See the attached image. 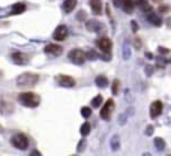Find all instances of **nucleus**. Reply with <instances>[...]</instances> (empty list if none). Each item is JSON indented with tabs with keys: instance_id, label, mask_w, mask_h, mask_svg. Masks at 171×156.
Instances as JSON below:
<instances>
[{
	"instance_id": "nucleus-1",
	"label": "nucleus",
	"mask_w": 171,
	"mask_h": 156,
	"mask_svg": "<svg viewBox=\"0 0 171 156\" xmlns=\"http://www.w3.org/2000/svg\"><path fill=\"white\" fill-rule=\"evenodd\" d=\"M18 101L23 104L24 107H29V108H35L39 105V102H41V99H39L38 95L32 93V92H24V93H20L18 95Z\"/></svg>"
},
{
	"instance_id": "nucleus-2",
	"label": "nucleus",
	"mask_w": 171,
	"mask_h": 156,
	"mask_svg": "<svg viewBox=\"0 0 171 156\" xmlns=\"http://www.w3.org/2000/svg\"><path fill=\"white\" fill-rule=\"evenodd\" d=\"M38 80H39V77L36 74L24 72L17 78V84H18V87H33V86H36Z\"/></svg>"
},
{
	"instance_id": "nucleus-3",
	"label": "nucleus",
	"mask_w": 171,
	"mask_h": 156,
	"mask_svg": "<svg viewBox=\"0 0 171 156\" xmlns=\"http://www.w3.org/2000/svg\"><path fill=\"white\" fill-rule=\"evenodd\" d=\"M11 143H12V146L20 149V150H26V149H27V146H29V140H27V137H26L24 134L14 135V137H12V140H11Z\"/></svg>"
},
{
	"instance_id": "nucleus-4",
	"label": "nucleus",
	"mask_w": 171,
	"mask_h": 156,
	"mask_svg": "<svg viewBox=\"0 0 171 156\" xmlns=\"http://www.w3.org/2000/svg\"><path fill=\"white\" fill-rule=\"evenodd\" d=\"M86 59H87L86 53L83 50H80V48H75V50L69 51V60L72 63H75V65H83Z\"/></svg>"
},
{
	"instance_id": "nucleus-5",
	"label": "nucleus",
	"mask_w": 171,
	"mask_h": 156,
	"mask_svg": "<svg viewBox=\"0 0 171 156\" xmlns=\"http://www.w3.org/2000/svg\"><path fill=\"white\" fill-rule=\"evenodd\" d=\"M113 110H114V101L113 99H108L107 102H105V105L102 107V110H101V117H102L104 120H110Z\"/></svg>"
},
{
	"instance_id": "nucleus-6",
	"label": "nucleus",
	"mask_w": 171,
	"mask_h": 156,
	"mask_svg": "<svg viewBox=\"0 0 171 156\" xmlns=\"http://www.w3.org/2000/svg\"><path fill=\"white\" fill-rule=\"evenodd\" d=\"M56 80H57V83L62 87H74L75 86V80L72 77H69V75H57Z\"/></svg>"
},
{
	"instance_id": "nucleus-7",
	"label": "nucleus",
	"mask_w": 171,
	"mask_h": 156,
	"mask_svg": "<svg viewBox=\"0 0 171 156\" xmlns=\"http://www.w3.org/2000/svg\"><path fill=\"white\" fill-rule=\"evenodd\" d=\"M44 51H45V54H48V56H53V57H56V56L62 54L63 48H62L60 45H57V44H48V45L44 48Z\"/></svg>"
},
{
	"instance_id": "nucleus-8",
	"label": "nucleus",
	"mask_w": 171,
	"mask_h": 156,
	"mask_svg": "<svg viewBox=\"0 0 171 156\" xmlns=\"http://www.w3.org/2000/svg\"><path fill=\"white\" fill-rule=\"evenodd\" d=\"M162 110H164L162 102L161 101H155L150 105V117H152V119H156L158 116L162 114Z\"/></svg>"
},
{
	"instance_id": "nucleus-9",
	"label": "nucleus",
	"mask_w": 171,
	"mask_h": 156,
	"mask_svg": "<svg viewBox=\"0 0 171 156\" xmlns=\"http://www.w3.org/2000/svg\"><path fill=\"white\" fill-rule=\"evenodd\" d=\"M66 36H68V29L65 27V26H59L54 30V33H53L54 41H63V39H66Z\"/></svg>"
},
{
	"instance_id": "nucleus-10",
	"label": "nucleus",
	"mask_w": 171,
	"mask_h": 156,
	"mask_svg": "<svg viewBox=\"0 0 171 156\" xmlns=\"http://www.w3.org/2000/svg\"><path fill=\"white\" fill-rule=\"evenodd\" d=\"M98 47L104 51V53H108V51L111 50V47H113V44H111V41L108 38H101V39H98Z\"/></svg>"
},
{
	"instance_id": "nucleus-11",
	"label": "nucleus",
	"mask_w": 171,
	"mask_h": 156,
	"mask_svg": "<svg viewBox=\"0 0 171 156\" xmlns=\"http://www.w3.org/2000/svg\"><path fill=\"white\" fill-rule=\"evenodd\" d=\"M11 59H12V62L17 63V65H26L29 62V57L26 54H23V53H12Z\"/></svg>"
},
{
	"instance_id": "nucleus-12",
	"label": "nucleus",
	"mask_w": 171,
	"mask_h": 156,
	"mask_svg": "<svg viewBox=\"0 0 171 156\" xmlns=\"http://www.w3.org/2000/svg\"><path fill=\"white\" fill-rule=\"evenodd\" d=\"M86 27L89 32H99L102 29V24L98 21V20H89L86 23Z\"/></svg>"
},
{
	"instance_id": "nucleus-13",
	"label": "nucleus",
	"mask_w": 171,
	"mask_h": 156,
	"mask_svg": "<svg viewBox=\"0 0 171 156\" xmlns=\"http://www.w3.org/2000/svg\"><path fill=\"white\" fill-rule=\"evenodd\" d=\"M90 8L95 15L102 14V0H90Z\"/></svg>"
},
{
	"instance_id": "nucleus-14",
	"label": "nucleus",
	"mask_w": 171,
	"mask_h": 156,
	"mask_svg": "<svg viewBox=\"0 0 171 156\" xmlns=\"http://www.w3.org/2000/svg\"><path fill=\"white\" fill-rule=\"evenodd\" d=\"M75 6H77V0H65V2H63V5H62L63 11L66 12V14H69V12H72Z\"/></svg>"
},
{
	"instance_id": "nucleus-15",
	"label": "nucleus",
	"mask_w": 171,
	"mask_h": 156,
	"mask_svg": "<svg viewBox=\"0 0 171 156\" xmlns=\"http://www.w3.org/2000/svg\"><path fill=\"white\" fill-rule=\"evenodd\" d=\"M26 6L24 3H15L14 6H12V9H11V15H20V14H23V12L26 11Z\"/></svg>"
},
{
	"instance_id": "nucleus-16",
	"label": "nucleus",
	"mask_w": 171,
	"mask_h": 156,
	"mask_svg": "<svg viewBox=\"0 0 171 156\" xmlns=\"http://www.w3.org/2000/svg\"><path fill=\"white\" fill-rule=\"evenodd\" d=\"M147 20L153 24V26H158V27H159V26H162V20L158 17L156 14H153V12H149V15H147Z\"/></svg>"
},
{
	"instance_id": "nucleus-17",
	"label": "nucleus",
	"mask_w": 171,
	"mask_h": 156,
	"mask_svg": "<svg viewBox=\"0 0 171 156\" xmlns=\"http://www.w3.org/2000/svg\"><path fill=\"white\" fill-rule=\"evenodd\" d=\"M134 6H135V3L132 2V0H125L123 2V11L126 12V14H132L134 12Z\"/></svg>"
},
{
	"instance_id": "nucleus-18",
	"label": "nucleus",
	"mask_w": 171,
	"mask_h": 156,
	"mask_svg": "<svg viewBox=\"0 0 171 156\" xmlns=\"http://www.w3.org/2000/svg\"><path fill=\"white\" fill-rule=\"evenodd\" d=\"M95 83H96V86H98V87H101V89H104V87H107V86H108V80H107V77H104V75L96 77Z\"/></svg>"
},
{
	"instance_id": "nucleus-19",
	"label": "nucleus",
	"mask_w": 171,
	"mask_h": 156,
	"mask_svg": "<svg viewBox=\"0 0 171 156\" xmlns=\"http://www.w3.org/2000/svg\"><path fill=\"white\" fill-rule=\"evenodd\" d=\"M137 5H138V6L141 8V11H144V12H150V9H152V6L146 2V0H138Z\"/></svg>"
},
{
	"instance_id": "nucleus-20",
	"label": "nucleus",
	"mask_w": 171,
	"mask_h": 156,
	"mask_svg": "<svg viewBox=\"0 0 171 156\" xmlns=\"http://www.w3.org/2000/svg\"><path fill=\"white\" fill-rule=\"evenodd\" d=\"M102 96L101 95H98L96 98H93V101H92V107H95V108H98V107H101L102 105Z\"/></svg>"
},
{
	"instance_id": "nucleus-21",
	"label": "nucleus",
	"mask_w": 171,
	"mask_h": 156,
	"mask_svg": "<svg viewBox=\"0 0 171 156\" xmlns=\"http://www.w3.org/2000/svg\"><path fill=\"white\" fill-rule=\"evenodd\" d=\"M155 146H156L158 150H164L165 149V141L162 138H156L155 140Z\"/></svg>"
},
{
	"instance_id": "nucleus-22",
	"label": "nucleus",
	"mask_w": 171,
	"mask_h": 156,
	"mask_svg": "<svg viewBox=\"0 0 171 156\" xmlns=\"http://www.w3.org/2000/svg\"><path fill=\"white\" fill-rule=\"evenodd\" d=\"M119 137H117V135H114L113 137V140H111V149L113 150H119V147H120V144H119Z\"/></svg>"
},
{
	"instance_id": "nucleus-23",
	"label": "nucleus",
	"mask_w": 171,
	"mask_h": 156,
	"mask_svg": "<svg viewBox=\"0 0 171 156\" xmlns=\"http://www.w3.org/2000/svg\"><path fill=\"white\" fill-rule=\"evenodd\" d=\"M80 132H81L83 137L89 135V134H90V123H84V125L81 126V129H80Z\"/></svg>"
},
{
	"instance_id": "nucleus-24",
	"label": "nucleus",
	"mask_w": 171,
	"mask_h": 156,
	"mask_svg": "<svg viewBox=\"0 0 171 156\" xmlns=\"http://www.w3.org/2000/svg\"><path fill=\"white\" fill-rule=\"evenodd\" d=\"M123 57L125 59H129L131 57V48H129V44L128 42L123 44Z\"/></svg>"
},
{
	"instance_id": "nucleus-25",
	"label": "nucleus",
	"mask_w": 171,
	"mask_h": 156,
	"mask_svg": "<svg viewBox=\"0 0 171 156\" xmlns=\"http://www.w3.org/2000/svg\"><path fill=\"white\" fill-rule=\"evenodd\" d=\"M81 114H83V117H86V119H87V117L92 116V108L90 107H83L81 108Z\"/></svg>"
},
{
	"instance_id": "nucleus-26",
	"label": "nucleus",
	"mask_w": 171,
	"mask_h": 156,
	"mask_svg": "<svg viewBox=\"0 0 171 156\" xmlns=\"http://www.w3.org/2000/svg\"><path fill=\"white\" fill-rule=\"evenodd\" d=\"M119 87H120V81L119 80H114L113 81V95L119 93Z\"/></svg>"
},
{
	"instance_id": "nucleus-27",
	"label": "nucleus",
	"mask_w": 171,
	"mask_h": 156,
	"mask_svg": "<svg viewBox=\"0 0 171 156\" xmlns=\"http://www.w3.org/2000/svg\"><path fill=\"white\" fill-rule=\"evenodd\" d=\"M158 11H159L161 14H168V12L171 11V8H170V5H161L159 8H158Z\"/></svg>"
},
{
	"instance_id": "nucleus-28",
	"label": "nucleus",
	"mask_w": 171,
	"mask_h": 156,
	"mask_svg": "<svg viewBox=\"0 0 171 156\" xmlns=\"http://www.w3.org/2000/svg\"><path fill=\"white\" fill-rule=\"evenodd\" d=\"M158 53L168 56V54H170V50H168V48H164V47H158Z\"/></svg>"
},
{
	"instance_id": "nucleus-29",
	"label": "nucleus",
	"mask_w": 171,
	"mask_h": 156,
	"mask_svg": "<svg viewBox=\"0 0 171 156\" xmlns=\"http://www.w3.org/2000/svg\"><path fill=\"white\" fill-rule=\"evenodd\" d=\"M134 47H135L137 50H140V48H141V39H140V38H135V41H134Z\"/></svg>"
},
{
	"instance_id": "nucleus-30",
	"label": "nucleus",
	"mask_w": 171,
	"mask_h": 156,
	"mask_svg": "<svg viewBox=\"0 0 171 156\" xmlns=\"http://www.w3.org/2000/svg\"><path fill=\"white\" fill-rule=\"evenodd\" d=\"M77 18L80 20V21H84V18H86V12L84 11H81V12H78V15H77Z\"/></svg>"
},
{
	"instance_id": "nucleus-31",
	"label": "nucleus",
	"mask_w": 171,
	"mask_h": 156,
	"mask_svg": "<svg viewBox=\"0 0 171 156\" xmlns=\"http://www.w3.org/2000/svg\"><path fill=\"white\" fill-rule=\"evenodd\" d=\"M123 2H125V0H113V3H114L117 8H122V6H123Z\"/></svg>"
},
{
	"instance_id": "nucleus-32",
	"label": "nucleus",
	"mask_w": 171,
	"mask_h": 156,
	"mask_svg": "<svg viewBox=\"0 0 171 156\" xmlns=\"http://www.w3.org/2000/svg\"><path fill=\"white\" fill-rule=\"evenodd\" d=\"M96 57H98V54L95 53V51H89V59L90 60H95Z\"/></svg>"
},
{
	"instance_id": "nucleus-33",
	"label": "nucleus",
	"mask_w": 171,
	"mask_h": 156,
	"mask_svg": "<svg viewBox=\"0 0 171 156\" xmlns=\"http://www.w3.org/2000/svg\"><path fill=\"white\" fill-rule=\"evenodd\" d=\"M83 147H84V140H81V141H80V144H78V147H77V152L80 153V152L83 150Z\"/></svg>"
},
{
	"instance_id": "nucleus-34",
	"label": "nucleus",
	"mask_w": 171,
	"mask_h": 156,
	"mask_svg": "<svg viewBox=\"0 0 171 156\" xmlns=\"http://www.w3.org/2000/svg\"><path fill=\"white\" fill-rule=\"evenodd\" d=\"M131 27H132L134 32H137V30H138V24H137L135 21H132V23H131Z\"/></svg>"
},
{
	"instance_id": "nucleus-35",
	"label": "nucleus",
	"mask_w": 171,
	"mask_h": 156,
	"mask_svg": "<svg viewBox=\"0 0 171 156\" xmlns=\"http://www.w3.org/2000/svg\"><path fill=\"white\" fill-rule=\"evenodd\" d=\"M153 134V126H147V131H146V135H152Z\"/></svg>"
},
{
	"instance_id": "nucleus-36",
	"label": "nucleus",
	"mask_w": 171,
	"mask_h": 156,
	"mask_svg": "<svg viewBox=\"0 0 171 156\" xmlns=\"http://www.w3.org/2000/svg\"><path fill=\"white\" fill-rule=\"evenodd\" d=\"M167 27H168V29H171V17L167 20Z\"/></svg>"
},
{
	"instance_id": "nucleus-37",
	"label": "nucleus",
	"mask_w": 171,
	"mask_h": 156,
	"mask_svg": "<svg viewBox=\"0 0 171 156\" xmlns=\"http://www.w3.org/2000/svg\"><path fill=\"white\" fill-rule=\"evenodd\" d=\"M102 59H104V60H110L111 56H105V54H102Z\"/></svg>"
},
{
	"instance_id": "nucleus-38",
	"label": "nucleus",
	"mask_w": 171,
	"mask_h": 156,
	"mask_svg": "<svg viewBox=\"0 0 171 156\" xmlns=\"http://www.w3.org/2000/svg\"><path fill=\"white\" fill-rule=\"evenodd\" d=\"M146 57H147V59H153V54H152V53H147Z\"/></svg>"
},
{
	"instance_id": "nucleus-39",
	"label": "nucleus",
	"mask_w": 171,
	"mask_h": 156,
	"mask_svg": "<svg viewBox=\"0 0 171 156\" xmlns=\"http://www.w3.org/2000/svg\"><path fill=\"white\" fill-rule=\"evenodd\" d=\"M146 68H147V74L150 75L152 74V66H146Z\"/></svg>"
},
{
	"instance_id": "nucleus-40",
	"label": "nucleus",
	"mask_w": 171,
	"mask_h": 156,
	"mask_svg": "<svg viewBox=\"0 0 171 156\" xmlns=\"http://www.w3.org/2000/svg\"><path fill=\"white\" fill-rule=\"evenodd\" d=\"M153 3H162V0H152Z\"/></svg>"
}]
</instances>
